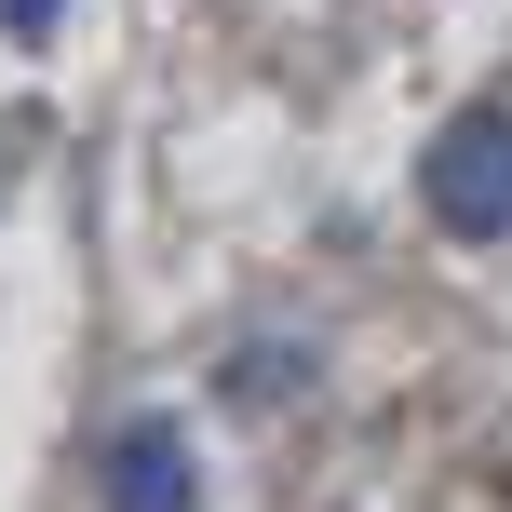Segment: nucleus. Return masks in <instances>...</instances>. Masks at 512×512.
<instances>
[{"label": "nucleus", "instance_id": "obj_3", "mask_svg": "<svg viewBox=\"0 0 512 512\" xmlns=\"http://www.w3.org/2000/svg\"><path fill=\"white\" fill-rule=\"evenodd\" d=\"M54 14H68V0H0V27H14V41H41Z\"/></svg>", "mask_w": 512, "mask_h": 512}, {"label": "nucleus", "instance_id": "obj_2", "mask_svg": "<svg viewBox=\"0 0 512 512\" xmlns=\"http://www.w3.org/2000/svg\"><path fill=\"white\" fill-rule=\"evenodd\" d=\"M108 512H203V459H189L176 418H135L108 445Z\"/></svg>", "mask_w": 512, "mask_h": 512}, {"label": "nucleus", "instance_id": "obj_1", "mask_svg": "<svg viewBox=\"0 0 512 512\" xmlns=\"http://www.w3.org/2000/svg\"><path fill=\"white\" fill-rule=\"evenodd\" d=\"M418 203L459 243H512V108H459L418 162Z\"/></svg>", "mask_w": 512, "mask_h": 512}]
</instances>
